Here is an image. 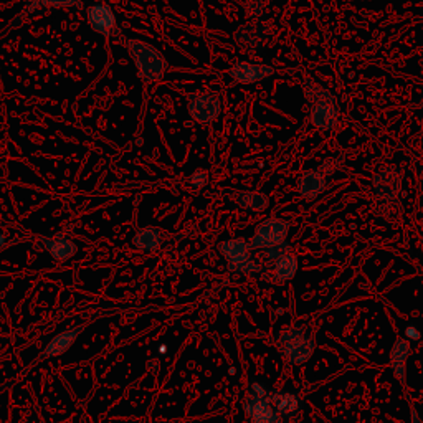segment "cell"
Listing matches in <instances>:
<instances>
[{
    "mask_svg": "<svg viewBox=\"0 0 423 423\" xmlns=\"http://www.w3.org/2000/svg\"><path fill=\"white\" fill-rule=\"evenodd\" d=\"M128 50L142 81L154 83V81L164 78L165 71H168V62L156 47L142 42V40H129Z\"/></svg>",
    "mask_w": 423,
    "mask_h": 423,
    "instance_id": "obj_1",
    "label": "cell"
},
{
    "mask_svg": "<svg viewBox=\"0 0 423 423\" xmlns=\"http://www.w3.org/2000/svg\"><path fill=\"white\" fill-rule=\"evenodd\" d=\"M276 343L282 349L283 357L291 365H301L308 362L316 347L315 337L309 336L308 328L304 326L283 328L278 332Z\"/></svg>",
    "mask_w": 423,
    "mask_h": 423,
    "instance_id": "obj_2",
    "label": "cell"
},
{
    "mask_svg": "<svg viewBox=\"0 0 423 423\" xmlns=\"http://www.w3.org/2000/svg\"><path fill=\"white\" fill-rule=\"evenodd\" d=\"M218 251L229 263V271L237 275H255L262 270L260 263L251 255L250 242L245 238L225 240L218 245Z\"/></svg>",
    "mask_w": 423,
    "mask_h": 423,
    "instance_id": "obj_3",
    "label": "cell"
},
{
    "mask_svg": "<svg viewBox=\"0 0 423 423\" xmlns=\"http://www.w3.org/2000/svg\"><path fill=\"white\" fill-rule=\"evenodd\" d=\"M189 115L197 124H210L222 115V95L217 91H201L189 95L187 100Z\"/></svg>",
    "mask_w": 423,
    "mask_h": 423,
    "instance_id": "obj_4",
    "label": "cell"
},
{
    "mask_svg": "<svg viewBox=\"0 0 423 423\" xmlns=\"http://www.w3.org/2000/svg\"><path fill=\"white\" fill-rule=\"evenodd\" d=\"M288 231H290V222L283 218L271 217L258 223L255 229V235L251 237L250 247L251 250H268L276 245H282L286 242Z\"/></svg>",
    "mask_w": 423,
    "mask_h": 423,
    "instance_id": "obj_5",
    "label": "cell"
},
{
    "mask_svg": "<svg viewBox=\"0 0 423 423\" xmlns=\"http://www.w3.org/2000/svg\"><path fill=\"white\" fill-rule=\"evenodd\" d=\"M273 27L264 20H251L235 32V42L242 50H258L271 40Z\"/></svg>",
    "mask_w": 423,
    "mask_h": 423,
    "instance_id": "obj_6",
    "label": "cell"
},
{
    "mask_svg": "<svg viewBox=\"0 0 423 423\" xmlns=\"http://www.w3.org/2000/svg\"><path fill=\"white\" fill-rule=\"evenodd\" d=\"M309 121L323 133H329L336 128L339 123V104L334 93L309 104Z\"/></svg>",
    "mask_w": 423,
    "mask_h": 423,
    "instance_id": "obj_7",
    "label": "cell"
},
{
    "mask_svg": "<svg viewBox=\"0 0 423 423\" xmlns=\"http://www.w3.org/2000/svg\"><path fill=\"white\" fill-rule=\"evenodd\" d=\"M276 73V68L268 63H251L240 60L229 68V76L240 84H255L270 78Z\"/></svg>",
    "mask_w": 423,
    "mask_h": 423,
    "instance_id": "obj_8",
    "label": "cell"
},
{
    "mask_svg": "<svg viewBox=\"0 0 423 423\" xmlns=\"http://www.w3.org/2000/svg\"><path fill=\"white\" fill-rule=\"evenodd\" d=\"M374 195L380 201L393 202L402 192V170L397 165H389L382 169L374 177Z\"/></svg>",
    "mask_w": 423,
    "mask_h": 423,
    "instance_id": "obj_9",
    "label": "cell"
},
{
    "mask_svg": "<svg viewBox=\"0 0 423 423\" xmlns=\"http://www.w3.org/2000/svg\"><path fill=\"white\" fill-rule=\"evenodd\" d=\"M87 20L91 30L101 36H111L117 32V19L115 10L108 3H95L87 10Z\"/></svg>",
    "mask_w": 423,
    "mask_h": 423,
    "instance_id": "obj_10",
    "label": "cell"
},
{
    "mask_svg": "<svg viewBox=\"0 0 423 423\" xmlns=\"http://www.w3.org/2000/svg\"><path fill=\"white\" fill-rule=\"evenodd\" d=\"M243 410L250 418V423H283V418L271 405L270 397L248 396L243 402Z\"/></svg>",
    "mask_w": 423,
    "mask_h": 423,
    "instance_id": "obj_11",
    "label": "cell"
},
{
    "mask_svg": "<svg viewBox=\"0 0 423 423\" xmlns=\"http://www.w3.org/2000/svg\"><path fill=\"white\" fill-rule=\"evenodd\" d=\"M231 202L242 210L251 214H262L270 207V197L262 190H225Z\"/></svg>",
    "mask_w": 423,
    "mask_h": 423,
    "instance_id": "obj_12",
    "label": "cell"
},
{
    "mask_svg": "<svg viewBox=\"0 0 423 423\" xmlns=\"http://www.w3.org/2000/svg\"><path fill=\"white\" fill-rule=\"evenodd\" d=\"M326 176L321 174L317 169L306 170L298 179V184H296V189H298V194L306 201H316L319 195L324 194L326 190Z\"/></svg>",
    "mask_w": 423,
    "mask_h": 423,
    "instance_id": "obj_13",
    "label": "cell"
},
{
    "mask_svg": "<svg viewBox=\"0 0 423 423\" xmlns=\"http://www.w3.org/2000/svg\"><path fill=\"white\" fill-rule=\"evenodd\" d=\"M270 266H271V279H273L275 283L282 284L291 282V279L295 278L299 270V262L293 253H286L279 256L278 260H275Z\"/></svg>",
    "mask_w": 423,
    "mask_h": 423,
    "instance_id": "obj_14",
    "label": "cell"
},
{
    "mask_svg": "<svg viewBox=\"0 0 423 423\" xmlns=\"http://www.w3.org/2000/svg\"><path fill=\"white\" fill-rule=\"evenodd\" d=\"M410 356V343L404 337H398L390 351V367L393 370V376L397 377L400 384H405L407 376V361Z\"/></svg>",
    "mask_w": 423,
    "mask_h": 423,
    "instance_id": "obj_15",
    "label": "cell"
},
{
    "mask_svg": "<svg viewBox=\"0 0 423 423\" xmlns=\"http://www.w3.org/2000/svg\"><path fill=\"white\" fill-rule=\"evenodd\" d=\"M271 405L282 418H295L301 410V400L296 393L291 392H271L268 393Z\"/></svg>",
    "mask_w": 423,
    "mask_h": 423,
    "instance_id": "obj_16",
    "label": "cell"
},
{
    "mask_svg": "<svg viewBox=\"0 0 423 423\" xmlns=\"http://www.w3.org/2000/svg\"><path fill=\"white\" fill-rule=\"evenodd\" d=\"M81 331H83V326L70 329V331L60 332L58 336L53 337V339L47 344V347H45V351H43L45 359H50V357H58V356H62V354L67 352L68 349H70L71 345L75 344L76 337L81 334Z\"/></svg>",
    "mask_w": 423,
    "mask_h": 423,
    "instance_id": "obj_17",
    "label": "cell"
},
{
    "mask_svg": "<svg viewBox=\"0 0 423 423\" xmlns=\"http://www.w3.org/2000/svg\"><path fill=\"white\" fill-rule=\"evenodd\" d=\"M42 243L45 250H47L53 258L58 260V262H67V260H70L71 256H75L76 253L75 243H73L70 238L63 237V235H58V237L53 238H43Z\"/></svg>",
    "mask_w": 423,
    "mask_h": 423,
    "instance_id": "obj_18",
    "label": "cell"
},
{
    "mask_svg": "<svg viewBox=\"0 0 423 423\" xmlns=\"http://www.w3.org/2000/svg\"><path fill=\"white\" fill-rule=\"evenodd\" d=\"M162 245V230L156 227H144V229L137 230L134 235V247L137 250L146 251V253H152L157 251Z\"/></svg>",
    "mask_w": 423,
    "mask_h": 423,
    "instance_id": "obj_19",
    "label": "cell"
},
{
    "mask_svg": "<svg viewBox=\"0 0 423 423\" xmlns=\"http://www.w3.org/2000/svg\"><path fill=\"white\" fill-rule=\"evenodd\" d=\"M81 7V0H27L22 15H34L48 9H68Z\"/></svg>",
    "mask_w": 423,
    "mask_h": 423,
    "instance_id": "obj_20",
    "label": "cell"
},
{
    "mask_svg": "<svg viewBox=\"0 0 423 423\" xmlns=\"http://www.w3.org/2000/svg\"><path fill=\"white\" fill-rule=\"evenodd\" d=\"M266 12L264 0H245L243 2V14L250 20H260Z\"/></svg>",
    "mask_w": 423,
    "mask_h": 423,
    "instance_id": "obj_21",
    "label": "cell"
},
{
    "mask_svg": "<svg viewBox=\"0 0 423 423\" xmlns=\"http://www.w3.org/2000/svg\"><path fill=\"white\" fill-rule=\"evenodd\" d=\"M290 251H291L290 243L284 242V243H282V245H276V247H273V248H268V250H263V251H262V258H263L264 262H266L268 264H271V263L275 262V260H278L279 256L290 253Z\"/></svg>",
    "mask_w": 423,
    "mask_h": 423,
    "instance_id": "obj_22",
    "label": "cell"
},
{
    "mask_svg": "<svg viewBox=\"0 0 423 423\" xmlns=\"http://www.w3.org/2000/svg\"><path fill=\"white\" fill-rule=\"evenodd\" d=\"M341 164H343V156H331V157H328V159H324L323 162H321V165H319V172L321 174H324V176L326 177H329V176H334L336 174V170L341 168Z\"/></svg>",
    "mask_w": 423,
    "mask_h": 423,
    "instance_id": "obj_23",
    "label": "cell"
},
{
    "mask_svg": "<svg viewBox=\"0 0 423 423\" xmlns=\"http://www.w3.org/2000/svg\"><path fill=\"white\" fill-rule=\"evenodd\" d=\"M189 184L192 189H203L209 184V174L205 170H195L192 176L189 177Z\"/></svg>",
    "mask_w": 423,
    "mask_h": 423,
    "instance_id": "obj_24",
    "label": "cell"
},
{
    "mask_svg": "<svg viewBox=\"0 0 423 423\" xmlns=\"http://www.w3.org/2000/svg\"><path fill=\"white\" fill-rule=\"evenodd\" d=\"M268 389L263 387L262 384H258V382H251L250 387H248V396H253V397H268Z\"/></svg>",
    "mask_w": 423,
    "mask_h": 423,
    "instance_id": "obj_25",
    "label": "cell"
},
{
    "mask_svg": "<svg viewBox=\"0 0 423 423\" xmlns=\"http://www.w3.org/2000/svg\"><path fill=\"white\" fill-rule=\"evenodd\" d=\"M405 337H407V341H418L420 339V332H418V329L417 328H413V326H409L405 329Z\"/></svg>",
    "mask_w": 423,
    "mask_h": 423,
    "instance_id": "obj_26",
    "label": "cell"
},
{
    "mask_svg": "<svg viewBox=\"0 0 423 423\" xmlns=\"http://www.w3.org/2000/svg\"><path fill=\"white\" fill-rule=\"evenodd\" d=\"M412 418H413V423H422V422H420V418H418V415L415 413V412L412 413Z\"/></svg>",
    "mask_w": 423,
    "mask_h": 423,
    "instance_id": "obj_27",
    "label": "cell"
},
{
    "mask_svg": "<svg viewBox=\"0 0 423 423\" xmlns=\"http://www.w3.org/2000/svg\"><path fill=\"white\" fill-rule=\"evenodd\" d=\"M3 243H5V235H2V233H0V247H2Z\"/></svg>",
    "mask_w": 423,
    "mask_h": 423,
    "instance_id": "obj_28",
    "label": "cell"
}]
</instances>
